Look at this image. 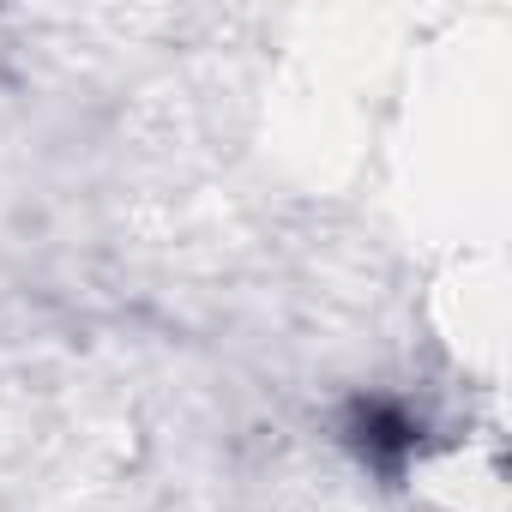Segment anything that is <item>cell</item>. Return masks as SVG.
<instances>
[{"instance_id": "cell-1", "label": "cell", "mask_w": 512, "mask_h": 512, "mask_svg": "<svg viewBox=\"0 0 512 512\" xmlns=\"http://www.w3.org/2000/svg\"><path fill=\"white\" fill-rule=\"evenodd\" d=\"M344 446L356 452V464L362 470H374L380 482H404L410 476V464L422 458V446H428V428H422V416H410V404H398V398H350L344 404Z\"/></svg>"}]
</instances>
